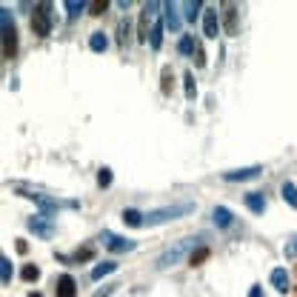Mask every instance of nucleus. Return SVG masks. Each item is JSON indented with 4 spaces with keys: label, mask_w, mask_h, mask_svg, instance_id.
<instances>
[{
    "label": "nucleus",
    "mask_w": 297,
    "mask_h": 297,
    "mask_svg": "<svg viewBox=\"0 0 297 297\" xmlns=\"http://www.w3.org/2000/svg\"><path fill=\"white\" fill-rule=\"evenodd\" d=\"M211 217H214V223H217V226H232V211L223 209V206H217V209L211 211Z\"/></svg>",
    "instance_id": "nucleus-16"
},
{
    "label": "nucleus",
    "mask_w": 297,
    "mask_h": 297,
    "mask_svg": "<svg viewBox=\"0 0 297 297\" xmlns=\"http://www.w3.org/2000/svg\"><path fill=\"white\" fill-rule=\"evenodd\" d=\"M106 246L112 249L114 254H120V252H131L134 246H137V240H129V237H117V235H112V232H106Z\"/></svg>",
    "instance_id": "nucleus-6"
},
{
    "label": "nucleus",
    "mask_w": 297,
    "mask_h": 297,
    "mask_svg": "<svg viewBox=\"0 0 297 297\" xmlns=\"http://www.w3.org/2000/svg\"><path fill=\"white\" fill-rule=\"evenodd\" d=\"M92 254H95V252H92V249H78V252H75V260H92Z\"/></svg>",
    "instance_id": "nucleus-31"
},
{
    "label": "nucleus",
    "mask_w": 297,
    "mask_h": 297,
    "mask_svg": "<svg viewBox=\"0 0 297 297\" xmlns=\"http://www.w3.org/2000/svg\"><path fill=\"white\" fill-rule=\"evenodd\" d=\"M89 46H92V52H106V46H109V40H106L103 32H95V35L89 37Z\"/></svg>",
    "instance_id": "nucleus-18"
},
{
    "label": "nucleus",
    "mask_w": 297,
    "mask_h": 297,
    "mask_svg": "<svg viewBox=\"0 0 297 297\" xmlns=\"http://www.w3.org/2000/svg\"><path fill=\"white\" fill-rule=\"evenodd\" d=\"M183 6H186V18L194 20V18H197V9H200L203 3H200V0H189V3H183Z\"/></svg>",
    "instance_id": "nucleus-27"
},
{
    "label": "nucleus",
    "mask_w": 297,
    "mask_h": 297,
    "mask_svg": "<svg viewBox=\"0 0 297 297\" xmlns=\"http://www.w3.org/2000/svg\"><path fill=\"white\" fill-rule=\"evenodd\" d=\"M160 80H163V83H160V89H163V95H172V69H169V66H163V75H160Z\"/></svg>",
    "instance_id": "nucleus-25"
},
{
    "label": "nucleus",
    "mask_w": 297,
    "mask_h": 297,
    "mask_svg": "<svg viewBox=\"0 0 297 297\" xmlns=\"http://www.w3.org/2000/svg\"><path fill=\"white\" fill-rule=\"evenodd\" d=\"M163 9H166V26L172 29V32H177V29H180V15H177V6H175V3H166Z\"/></svg>",
    "instance_id": "nucleus-13"
},
{
    "label": "nucleus",
    "mask_w": 297,
    "mask_h": 297,
    "mask_svg": "<svg viewBox=\"0 0 297 297\" xmlns=\"http://www.w3.org/2000/svg\"><path fill=\"white\" fill-rule=\"evenodd\" d=\"M194 63H197V66H206V57H203V49H200V46H197V52H194Z\"/></svg>",
    "instance_id": "nucleus-32"
},
{
    "label": "nucleus",
    "mask_w": 297,
    "mask_h": 297,
    "mask_svg": "<svg viewBox=\"0 0 297 297\" xmlns=\"http://www.w3.org/2000/svg\"><path fill=\"white\" fill-rule=\"evenodd\" d=\"M246 206L254 211V214H263L266 211V197H263L260 192H252V194H246Z\"/></svg>",
    "instance_id": "nucleus-12"
},
{
    "label": "nucleus",
    "mask_w": 297,
    "mask_h": 297,
    "mask_svg": "<svg viewBox=\"0 0 297 297\" xmlns=\"http://www.w3.org/2000/svg\"><path fill=\"white\" fill-rule=\"evenodd\" d=\"M29 229H32L35 235H40L43 240H49V237L54 235V226L49 223V214H40V217H32V220H29Z\"/></svg>",
    "instance_id": "nucleus-7"
},
{
    "label": "nucleus",
    "mask_w": 297,
    "mask_h": 297,
    "mask_svg": "<svg viewBox=\"0 0 297 297\" xmlns=\"http://www.w3.org/2000/svg\"><path fill=\"white\" fill-rule=\"evenodd\" d=\"M123 223H129V226H143L146 217H143L140 211H134V209H126V211H123Z\"/></svg>",
    "instance_id": "nucleus-19"
},
{
    "label": "nucleus",
    "mask_w": 297,
    "mask_h": 297,
    "mask_svg": "<svg viewBox=\"0 0 297 297\" xmlns=\"http://www.w3.org/2000/svg\"><path fill=\"white\" fill-rule=\"evenodd\" d=\"M200 240H203V235H192V237H183V240H177V243L172 246V249H166V252L160 254L155 266H158L160 271L169 269V266H175V263L180 260V257H186L189 252H194V246L200 243Z\"/></svg>",
    "instance_id": "nucleus-1"
},
{
    "label": "nucleus",
    "mask_w": 297,
    "mask_h": 297,
    "mask_svg": "<svg viewBox=\"0 0 297 297\" xmlns=\"http://www.w3.org/2000/svg\"><path fill=\"white\" fill-rule=\"evenodd\" d=\"M83 6H86V3H78V0H66V9H69L71 18H75V15H78V12L83 9Z\"/></svg>",
    "instance_id": "nucleus-30"
},
{
    "label": "nucleus",
    "mask_w": 297,
    "mask_h": 297,
    "mask_svg": "<svg viewBox=\"0 0 297 297\" xmlns=\"http://www.w3.org/2000/svg\"><path fill=\"white\" fill-rule=\"evenodd\" d=\"M20 277L26 280V283H35V280L40 277V269H37V266H32V263H26V266L20 269Z\"/></svg>",
    "instance_id": "nucleus-21"
},
{
    "label": "nucleus",
    "mask_w": 297,
    "mask_h": 297,
    "mask_svg": "<svg viewBox=\"0 0 297 297\" xmlns=\"http://www.w3.org/2000/svg\"><path fill=\"white\" fill-rule=\"evenodd\" d=\"M29 297H40V294H37V291H32V294H29Z\"/></svg>",
    "instance_id": "nucleus-34"
},
{
    "label": "nucleus",
    "mask_w": 297,
    "mask_h": 297,
    "mask_svg": "<svg viewBox=\"0 0 297 297\" xmlns=\"http://www.w3.org/2000/svg\"><path fill=\"white\" fill-rule=\"evenodd\" d=\"M186 97H189V100H194V97H197V83H194V75L192 71H186Z\"/></svg>",
    "instance_id": "nucleus-24"
},
{
    "label": "nucleus",
    "mask_w": 297,
    "mask_h": 297,
    "mask_svg": "<svg viewBox=\"0 0 297 297\" xmlns=\"http://www.w3.org/2000/svg\"><path fill=\"white\" fill-rule=\"evenodd\" d=\"M194 211V203H175V206H166V209H155L146 214V223L148 226H158V223H166V220H177Z\"/></svg>",
    "instance_id": "nucleus-2"
},
{
    "label": "nucleus",
    "mask_w": 297,
    "mask_h": 297,
    "mask_svg": "<svg viewBox=\"0 0 297 297\" xmlns=\"http://www.w3.org/2000/svg\"><path fill=\"white\" fill-rule=\"evenodd\" d=\"M0 26H3V57L12 60L15 52H18V29L12 23V15L6 9L0 12Z\"/></svg>",
    "instance_id": "nucleus-3"
},
{
    "label": "nucleus",
    "mask_w": 297,
    "mask_h": 297,
    "mask_svg": "<svg viewBox=\"0 0 297 297\" xmlns=\"http://www.w3.org/2000/svg\"><path fill=\"white\" fill-rule=\"evenodd\" d=\"M0 280H3V286H9V280H12V263H9V257H0Z\"/></svg>",
    "instance_id": "nucleus-22"
},
{
    "label": "nucleus",
    "mask_w": 297,
    "mask_h": 297,
    "mask_svg": "<svg viewBox=\"0 0 297 297\" xmlns=\"http://www.w3.org/2000/svg\"><path fill=\"white\" fill-rule=\"evenodd\" d=\"M114 269H117V263H97L95 269H92V280H100V277H106V274H112Z\"/></svg>",
    "instance_id": "nucleus-17"
},
{
    "label": "nucleus",
    "mask_w": 297,
    "mask_h": 297,
    "mask_svg": "<svg viewBox=\"0 0 297 297\" xmlns=\"http://www.w3.org/2000/svg\"><path fill=\"white\" fill-rule=\"evenodd\" d=\"M271 286L277 288L280 294H286L288 288H291V286H288V274H286V269H274V271H271Z\"/></svg>",
    "instance_id": "nucleus-11"
},
{
    "label": "nucleus",
    "mask_w": 297,
    "mask_h": 297,
    "mask_svg": "<svg viewBox=\"0 0 297 297\" xmlns=\"http://www.w3.org/2000/svg\"><path fill=\"white\" fill-rule=\"evenodd\" d=\"M97 183H100V186H103V189H106V186H109V183H112V169H100V172H97Z\"/></svg>",
    "instance_id": "nucleus-29"
},
{
    "label": "nucleus",
    "mask_w": 297,
    "mask_h": 297,
    "mask_svg": "<svg viewBox=\"0 0 297 297\" xmlns=\"http://www.w3.org/2000/svg\"><path fill=\"white\" fill-rule=\"evenodd\" d=\"M294 246H297V237H294Z\"/></svg>",
    "instance_id": "nucleus-35"
},
{
    "label": "nucleus",
    "mask_w": 297,
    "mask_h": 297,
    "mask_svg": "<svg viewBox=\"0 0 297 297\" xmlns=\"http://www.w3.org/2000/svg\"><path fill=\"white\" fill-rule=\"evenodd\" d=\"M283 200H286L291 209H297V186L291 183V180H286V183H283Z\"/></svg>",
    "instance_id": "nucleus-14"
},
{
    "label": "nucleus",
    "mask_w": 297,
    "mask_h": 297,
    "mask_svg": "<svg viewBox=\"0 0 297 297\" xmlns=\"http://www.w3.org/2000/svg\"><path fill=\"white\" fill-rule=\"evenodd\" d=\"M148 43H152V49H160V43H163V23H155V29H152V37H148Z\"/></svg>",
    "instance_id": "nucleus-23"
},
{
    "label": "nucleus",
    "mask_w": 297,
    "mask_h": 297,
    "mask_svg": "<svg viewBox=\"0 0 297 297\" xmlns=\"http://www.w3.org/2000/svg\"><path fill=\"white\" fill-rule=\"evenodd\" d=\"M249 297H263V288H260V286H252V291H249Z\"/></svg>",
    "instance_id": "nucleus-33"
},
{
    "label": "nucleus",
    "mask_w": 297,
    "mask_h": 297,
    "mask_svg": "<svg viewBox=\"0 0 297 297\" xmlns=\"http://www.w3.org/2000/svg\"><path fill=\"white\" fill-rule=\"evenodd\" d=\"M203 32H206V37H217L220 20H217V12L214 9H209L206 15H203Z\"/></svg>",
    "instance_id": "nucleus-9"
},
{
    "label": "nucleus",
    "mask_w": 297,
    "mask_h": 297,
    "mask_svg": "<svg viewBox=\"0 0 297 297\" xmlns=\"http://www.w3.org/2000/svg\"><path fill=\"white\" fill-rule=\"evenodd\" d=\"M109 9V3L106 0H95V3H89V15H103Z\"/></svg>",
    "instance_id": "nucleus-28"
},
{
    "label": "nucleus",
    "mask_w": 297,
    "mask_h": 297,
    "mask_svg": "<svg viewBox=\"0 0 297 297\" xmlns=\"http://www.w3.org/2000/svg\"><path fill=\"white\" fill-rule=\"evenodd\" d=\"M78 294V286H75V277L71 274H63L57 280V297H75Z\"/></svg>",
    "instance_id": "nucleus-10"
},
{
    "label": "nucleus",
    "mask_w": 297,
    "mask_h": 297,
    "mask_svg": "<svg viewBox=\"0 0 297 297\" xmlns=\"http://www.w3.org/2000/svg\"><path fill=\"white\" fill-rule=\"evenodd\" d=\"M32 32H35L37 37H46L49 32H52V18H49V3H40V6H37V12L32 15Z\"/></svg>",
    "instance_id": "nucleus-4"
},
{
    "label": "nucleus",
    "mask_w": 297,
    "mask_h": 297,
    "mask_svg": "<svg viewBox=\"0 0 297 297\" xmlns=\"http://www.w3.org/2000/svg\"><path fill=\"white\" fill-rule=\"evenodd\" d=\"M177 49H180V54H194V52H197V43H194L192 35H186V37H180Z\"/></svg>",
    "instance_id": "nucleus-20"
},
{
    "label": "nucleus",
    "mask_w": 297,
    "mask_h": 297,
    "mask_svg": "<svg viewBox=\"0 0 297 297\" xmlns=\"http://www.w3.org/2000/svg\"><path fill=\"white\" fill-rule=\"evenodd\" d=\"M206 257H209V249H206V246H200L197 252L189 254V263H192V266H200V263L206 260Z\"/></svg>",
    "instance_id": "nucleus-26"
},
{
    "label": "nucleus",
    "mask_w": 297,
    "mask_h": 297,
    "mask_svg": "<svg viewBox=\"0 0 297 297\" xmlns=\"http://www.w3.org/2000/svg\"><path fill=\"white\" fill-rule=\"evenodd\" d=\"M23 197H29V200H35L40 209L46 211V214H52V211H57V209H63V206H69V209H75L78 203H63V200H57V197H46V194H37V192H26Z\"/></svg>",
    "instance_id": "nucleus-5"
},
{
    "label": "nucleus",
    "mask_w": 297,
    "mask_h": 297,
    "mask_svg": "<svg viewBox=\"0 0 297 297\" xmlns=\"http://www.w3.org/2000/svg\"><path fill=\"white\" fill-rule=\"evenodd\" d=\"M263 172V166H249V169H235V172H223V180L229 183H237V180H252Z\"/></svg>",
    "instance_id": "nucleus-8"
},
{
    "label": "nucleus",
    "mask_w": 297,
    "mask_h": 297,
    "mask_svg": "<svg viewBox=\"0 0 297 297\" xmlns=\"http://www.w3.org/2000/svg\"><path fill=\"white\" fill-rule=\"evenodd\" d=\"M223 18H226V32L229 35H235L237 32V12H235L232 3H226V15H223Z\"/></svg>",
    "instance_id": "nucleus-15"
}]
</instances>
